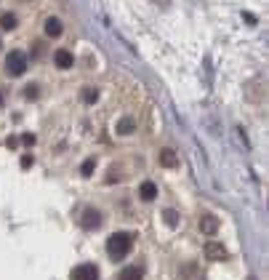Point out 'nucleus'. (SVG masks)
<instances>
[{"mask_svg":"<svg viewBox=\"0 0 269 280\" xmlns=\"http://www.w3.org/2000/svg\"><path fill=\"white\" fill-rule=\"evenodd\" d=\"M131 248H134V238L128 235V232H115V235H110V240H107V254H110V259H126V256L131 254Z\"/></svg>","mask_w":269,"mask_h":280,"instance_id":"obj_1","label":"nucleus"},{"mask_svg":"<svg viewBox=\"0 0 269 280\" xmlns=\"http://www.w3.org/2000/svg\"><path fill=\"white\" fill-rule=\"evenodd\" d=\"M5 69H8V75H13V77L24 75L27 72V56L21 51H11L8 59H5Z\"/></svg>","mask_w":269,"mask_h":280,"instance_id":"obj_2","label":"nucleus"},{"mask_svg":"<svg viewBox=\"0 0 269 280\" xmlns=\"http://www.w3.org/2000/svg\"><path fill=\"white\" fill-rule=\"evenodd\" d=\"M70 280H99V270H96V264H78V267L72 270Z\"/></svg>","mask_w":269,"mask_h":280,"instance_id":"obj_3","label":"nucleus"},{"mask_svg":"<svg viewBox=\"0 0 269 280\" xmlns=\"http://www.w3.org/2000/svg\"><path fill=\"white\" fill-rule=\"evenodd\" d=\"M83 230H96L99 224H102V214L96 211V208H86V211H83Z\"/></svg>","mask_w":269,"mask_h":280,"instance_id":"obj_4","label":"nucleus"},{"mask_svg":"<svg viewBox=\"0 0 269 280\" xmlns=\"http://www.w3.org/2000/svg\"><path fill=\"white\" fill-rule=\"evenodd\" d=\"M205 256H208L211 262H224L227 259V248L221 243H216V240H211V243L205 246Z\"/></svg>","mask_w":269,"mask_h":280,"instance_id":"obj_5","label":"nucleus"},{"mask_svg":"<svg viewBox=\"0 0 269 280\" xmlns=\"http://www.w3.org/2000/svg\"><path fill=\"white\" fill-rule=\"evenodd\" d=\"M200 230H203V235H216V230H219V219H216L213 214L200 216Z\"/></svg>","mask_w":269,"mask_h":280,"instance_id":"obj_6","label":"nucleus"},{"mask_svg":"<svg viewBox=\"0 0 269 280\" xmlns=\"http://www.w3.org/2000/svg\"><path fill=\"white\" fill-rule=\"evenodd\" d=\"M53 61H56V67L59 69H70L72 64H75V56L67 48H59L56 53H53Z\"/></svg>","mask_w":269,"mask_h":280,"instance_id":"obj_7","label":"nucleus"},{"mask_svg":"<svg viewBox=\"0 0 269 280\" xmlns=\"http://www.w3.org/2000/svg\"><path fill=\"white\" fill-rule=\"evenodd\" d=\"M115 131H118L120 136L134 134V131H136V120H134V118H123V120H118V126H115Z\"/></svg>","mask_w":269,"mask_h":280,"instance_id":"obj_8","label":"nucleus"},{"mask_svg":"<svg viewBox=\"0 0 269 280\" xmlns=\"http://www.w3.org/2000/svg\"><path fill=\"white\" fill-rule=\"evenodd\" d=\"M139 198H141V200H155V198H157L155 182H144V184L139 187Z\"/></svg>","mask_w":269,"mask_h":280,"instance_id":"obj_9","label":"nucleus"},{"mask_svg":"<svg viewBox=\"0 0 269 280\" xmlns=\"http://www.w3.org/2000/svg\"><path fill=\"white\" fill-rule=\"evenodd\" d=\"M45 35L48 37H59L61 35V21L56 16H48L45 19Z\"/></svg>","mask_w":269,"mask_h":280,"instance_id":"obj_10","label":"nucleus"},{"mask_svg":"<svg viewBox=\"0 0 269 280\" xmlns=\"http://www.w3.org/2000/svg\"><path fill=\"white\" fill-rule=\"evenodd\" d=\"M118 280H141V270L139 267H126L118 275Z\"/></svg>","mask_w":269,"mask_h":280,"instance_id":"obj_11","label":"nucleus"},{"mask_svg":"<svg viewBox=\"0 0 269 280\" xmlns=\"http://www.w3.org/2000/svg\"><path fill=\"white\" fill-rule=\"evenodd\" d=\"M160 163H163L165 168H173L176 166V152L173 150H163V152H160Z\"/></svg>","mask_w":269,"mask_h":280,"instance_id":"obj_12","label":"nucleus"},{"mask_svg":"<svg viewBox=\"0 0 269 280\" xmlns=\"http://www.w3.org/2000/svg\"><path fill=\"white\" fill-rule=\"evenodd\" d=\"M0 27L13 29V27H16V16H13V13H0Z\"/></svg>","mask_w":269,"mask_h":280,"instance_id":"obj_13","label":"nucleus"},{"mask_svg":"<svg viewBox=\"0 0 269 280\" xmlns=\"http://www.w3.org/2000/svg\"><path fill=\"white\" fill-rule=\"evenodd\" d=\"M96 99H99V91L96 88H86V91H83V102H86V104H94Z\"/></svg>","mask_w":269,"mask_h":280,"instance_id":"obj_14","label":"nucleus"},{"mask_svg":"<svg viewBox=\"0 0 269 280\" xmlns=\"http://www.w3.org/2000/svg\"><path fill=\"white\" fill-rule=\"evenodd\" d=\"M163 216H165V224H171V227H176V224H179V214H176L173 208H168Z\"/></svg>","mask_w":269,"mask_h":280,"instance_id":"obj_15","label":"nucleus"},{"mask_svg":"<svg viewBox=\"0 0 269 280\" xmlns=\"http://www.w3.org/2000/svg\"><path fill=\"white\" fill-rule=\"evenodd\" d=\"M94 168H96V160L94 158H91V160H86V163H83V176H91V174H94Z\"/></svg>","mask_w":269,"mask_h":280,"instance_id":"obj_16","label":"nucleus"},{"mask_svg":"<svg viewBox=\"0 0 269 280\" xmlns=\"http://www.w3.org/2000/svg\"><path fill=\"white\" fill-rule=\"evenodd\" d=\"M24 96H27V99H35V96H37V88H35V85H27V88H24Z\"/></svg>","mask_w":269,"mask_h":280,"instance_id":"obj_17","label":"nucleus"},{"mask_svg":"<svg viewBox=\"0 0 269 280\" xmlns=\"http://www.w3.org/2000/svg\"><path fill=\"white\" fill-rule=\"evenodd\" d=\"M32 166V155H24V158H21V168H29Z\"/></svg>","mask_w":269,"mask_h":280,"instance_id":"obj_18","label":"nucleus"},{"mask_svg":"<svg viewBox=\"0 0 269 280\" xmlns=\"http://www.w3.org/2000/svg\"><path fill=\"white\" fill-rule=\"evenodd\" d=\"M21 142H24V144H35V136L32 134H24V136H21Z\"/></svg>","mask_w":269,"mask_h":280,"instance_id":"obj_19","label":"nucleus"},{"mask_svg":"<svg viewBox=\"0 0 269 280\" xmlns=\"http://www.w3.org/2000/svg\"><path fill=\"white\" fill-rule=\"evenodd\" d=\"M0 107H3V93H0Z\"/></svg>","mask_w":269,"mask_h":280,"instance_id":"obj_20","label":"nucleus"}]
</instances>
